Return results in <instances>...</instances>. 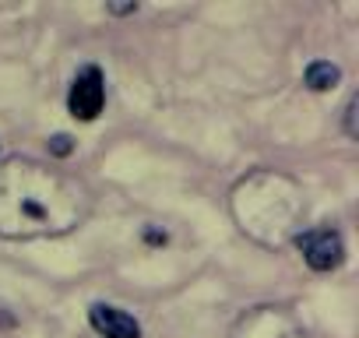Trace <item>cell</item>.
<instances>
[{
    "label": "cell",
    "instance_id": "obj_1",
    "mask_svg": "<svg viewBox=\"0 0 359 338\" xmlns=\"http://www.w3.org/2000/svg\"><path fill=\"white\" fill-rule=\"evenodd\" d=\"M92 191L74 173L39 158H8L0 165V236L39 240L64 236L92 215Z\"/></svg>",
    "mask_w": 359,
    "mask_h": 338
},
{
    "label": "cell",
    "instance_id": "obj_2",
    "mask_svg": "<svg viewBox=\"0 0 359 338\" xmlns=\"http://www.w3.org/2000/svg\"><path fill=\"white\" fill-rule=\"evenodd\" d=\"M106 106V81H102V71L99 67H81L78 78L71 81V92H67V109L74 120H95Z\"/></svg>",
    "mask_w": 359,
    "mask_h": 338
},
{
    "label": "cell",
    "instance_id": "obj_3",
    "mask_svg": "<svg viewBox=\"0 0 359 338\" xmlns=\"http://www.w3.org/2000/svg\"><path fill=\"white\" fill-rule=\"evenodd\" d=\"M296 247L303 250V261L313 271H331L345 257V243L334 229H306V233L296 236Z\"/></svg>",
    "mask_w": 359,
    "mask_h": 338
},
{
    "label": "cell",
    "instance_id": "obj_4",
    "mask_svg": "<svg viewBox=\"0 0 359 338\" xmlns=\"http://www.w3.org/2000/svg\"><path fill=\"white\" fill-rule=\"evenodd\" d=\"M88 320H92V327H95L99 334H106V338H141V324H137L127 310H120V306L95 303V306L88 310Z\"/></svg>",
    "mask_w": 359,
    "mask_h": 338
},
{
    "label": "cell",
    "instance_id": "obj_5",
    "mask_svg": "<svg viewBox=\"0 0 359 338\" xmlns=\"http://www.w3.org/2000/svg\"><path fill=\"white\" fill-rule=\"evenodd\" d=\"M338 81H341V71H338L334 64H327V60H317V64L306 67V85H310L313 92H327V88H334Z\"/></svg>",
    "mask_w": 359,
    "mask_h": 338
},
{
    "label": "cell",
    "instance_id": "obj_6",
    "mask_svg": "<svg viewBox=\"0 0 359 338\" xmlns=\"http://www.w3.org/2000/svg\"><path fill=\"white\" fill-rule=\"evenodd\" d=\"M50 151H53V155H60V158H64V155H71V151H74V141H71V137H67V134H57V137H53V141H50Z\"/></svg>",
    "mask_w": 359,
    "mask_h": 338
},
{
    "label": "cell",
    "instance_id": "obj_7",
    "mask_svg": "<svg viewBox=\"0 0 359 338\" xmlns=\"http://www.w3.org/2000/svg\"><path fill=\"white\" fill-rule=\"evenodd\" d=\"M345 134L348 137H355V95L348 99V106H345Z\"/></svg>",
    "mask_w": 359,
    "mask_h": 338
},
{
    "label": "cell",
    "instance_id": "obj_8",
    "mask_svg": "<svg viewBox=\"0 0 359 338\" xmlns=\"http://www.w3.org/2000/svg\"><path fill=\"white\" fill-rule=\"evenodd\" d=\"M109 11H113V15H130V11H137V4H113Z\"/></svg>",
    "mask_w": 359,
    "mask_h": 338
}]
</instances>
